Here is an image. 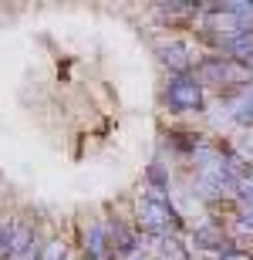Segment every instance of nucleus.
<instances>
[{"instance_id": "nucleus-8", "label": "nucleus", "mask_w": 253, "mask_h": 260, "mask_svg": "<svg viewBox=\"0 0 253 260\" xmlns=\"http://www.w3.org/2000/svg\"><path fill=\"white\" fill-rule=\"evenodd\" d=\"M233 118L240 122V125H253V88H246V91H243V98L236 102Z\"/></svg>"}, {"instance_id": "nucleus-4", "label": "nucleus", "mask_w": 253, "mask_h": 260, "mask_svg": "<svg viewBox=\"0 0 253 260\" xmlns=\"http://www.w3.org/2000/svg\"><path fill=\"white\" fill-rule=\"evenodd\" d=\"M159 61L172 71V75H189V64H193V54H189V44L183 41H169L159 48Z\"/></svg>"}, {"instance_id": "nucleus-2", "label": "nucleus", "mask_w": 253, "mask_h": 260, "mask_svg": "<svg viewBox=\"0 0 253 260\" xmlns=\"http://www.w3.org/2000/svg\"><path fill=\"white\" fill-rule=\"evenodd\" d=\"M162 98H166V105L172 112H193V108L199 112L203 108V88H199V81L193 75H172L166 81Z\"/></svg>"}, {"instance_id": "nucleus-1", "label": "nucleus", "mask_w": 253, "mask_h": 260, "mask_svg": "<svg viewBox=\"0 0 253 260\" xmlns=\"http://www.w3.org/2000/svg\"><path fill=\"white\" fill-rule=\"evenodd\" d=\"M138 226H142V233H149V237H166L169 230H179L183 220H179V213H175V206L169 200H152V196H146V200L138 203Z\"/></svg>"}, {"instance_id": "nucleus-13", "label": "nucleus", "mask_w": 253, "mask_h": 260, "mask_svg": "<svg viewBox=\"0 0 253 260\" xmlns=\"http://www.w3.org/2000/svg\"><path fill=\"white\" fill-rule=\"evenodd\" d=\"M125 260H152V257H125Z\"/></svg>"}, {"instance_id": "nucleus-6", "label": "nucleus", "mask_w": 253, "mask_h": 260, "mask_svg": "<svg viewBox=\"0 0 253 260\" xmlns=\"http://www.w3.org/2000/svg\"><path fill=\"white\" fill-rule=\"evenodd\" d=\"M34 237H38V233H34L30 223H17V230H14V237H10V247H7V257H4V260H14L17 253H24Z\"/></svg>"}, {"instance_id": "nucleus-7", "label": "nucleus", "mask_w": 253, "mask_h": 260, "mask_svg": "<svg viewBox=\"0 0 253 260\" xmlns=\"http://www.w3.org/2000/svg\"><path fill=\"white\" fill-rule=\"evenodd\" d=\"M149 186H152V200H166V193H169V173L162 169V162H152L149 166Z\"/></svg>"}, {"instance_id": "nucleus-3", "label": "nucleus", "mask_w": 253, "mask_h": 260, "mask_svg": "<svg viewBox=\"0 0 253 260\" xmlns=\"http://www.w3.org/2000/svg\"><path fill=\"white\" fill-rule=\"evenodd\" d=\"M236 71L240 68L233 64V61H226L223 54H209V58L199 61V68H196V75L203 78L206 85H230V81H236Z\"/></svg>"}, {"instance_id": "nucleus-11", "label": "nucleus", "mask_w": 253, "mask_h": 260, "mask_svg": "<svg viewBox=\"0 0 253 260\" xmlns=\"http://www.w3.org/2000/svg\"><path fill=\"white\" fill-rule=\"evenodd\" d=\"M38 260H64V243H61V240H48V243H41Z\"/></svg>"}, {"instance_id": "nucleus-12", "label": "nucleus", "mask_w": 253, "mask_h": 260, "mask_svg": "<svg viewBox=\"0 0 253 260\" xmlns=\"http://www.w3.org/2000/svg\"><path fill=\"white\" fill-rule=\"evenodd\" d=\"M220 260H250V253H243V250H230V253H220Z\"/></svg>"}, {"instance_id": "nucleus-10", "label": "nucleus", "mask_w": 253, "mask_h": 260, "mask_svg": "<svg viewBox=\"0 0 253 260\" xmlns=\"http://www.w3.org/2000/svg\"><path fill=\"white\" fill-rule=\"evenodd\" d=\"M20 220H0V260L7 257V247H10V237H14V230H17Z\"/></svg>"}, {"instance_id": "nucleus-9", "label": "nucleus", "mask_w": 253, "mask_h": 260, "mask_svg": "<svg viewBox=\"0 0 253 260\" xmlns=\"http://www.w3.org/2000/svg\"><path fill=\"white\" fill-rule=\"evenodd\" d=\"M236 233L253 240V206L250 203H240V213H236Z\"/></svg>"}, {"instance_id": "nucleus-5", "label": "nucleus", "mask_w": 253, "mask_h": 260, "mask_svg": "<svg viewBox=\"0 0 253 260\" xmlns=\"http://www.w3.org/2000/svg\"><path fill=\"white\" fill-rule=\"evenodd\" d=\"M196 247H203V250H220V253H230L236 250L230 237H226L220 226H196Z\"/></svg>"}]
</instances>
